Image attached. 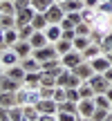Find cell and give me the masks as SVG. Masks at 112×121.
<instances>
[{
	"label": "cell",
	"instance_id": "obj_18",
	"mask_svg": "<svg viewBox=\"0 0 112 121\" xmlns=\"http://www.w3.org/2000/svg\"><path fill=\"white\" fill-rule=\"evenodd\" d=\"M96 18H99V11H96V9H90V7H83V9H81V20H83V22L94 25Z\"/></svg>",
	"mask_w": 112,
	"mask_h": 121
},
{
	"label": "cell",
	"instance_id": "obj_39",
	"mask_svg": "<svg viewBox=\"0 0 112 121\" xmlns=\"http://www.w3.org/2000/svg\"><path fill=\"white\" fill-rule=\"evenodd\" d=\"M65 96H67V101H81V94H78V87H65Z\"/></svg>",
	"mask_w": 112,
	"mask_h": 121
},
{
	"label": "cell",
	"instance_id": "obj_6",
	"mask_svg": "<svg viewBox=\"0 0 112 121\" xmlns=\"http://www.w3.org/2000/svg\"><path fill=\"white\" fill-rule=\"evenodd\" d=\"M18 63H20V58H18V54L13 52L11 47L2 49V54H0V65H2L4 69H7V67H13V65H18Z\"/></svg>",
	"mask_w": 112,
	"mask_h": 121
},
{
	"label": "cell",
	"instance_id": "obj_32",
	"mask_svg": "<svg viewBox=\"0 0 112 121\" xmlns=\"http://www.w3.org/2000/svg\"><path fill=\"white\" fill-rule=\"evenodd\" d=\"M11 27H16V16L0 13V29H11Z\"/></svg>",
	"mask_w": 112,
	"mask_h": 121
},
{
	"label": "cell",
	"instance_id": "obj_16",
	"mask_svg": "<svg viewBox=\"0 0 112 121\" xmlns=\"http://www.w3.org/2000/svg\"><path fill=\"white\" fill-rule=\"evenodd\" d=\"M4 74H7L9 78H13V81L22 83V81H25V74H27V72L22 69V65L18 63V65H13V67H7V69H4Z\"/></svg>",
	"mask_w": 112,
	"mask_h": 121
},
{
	"label": "cell",
	"instance_id": "obj_36",
	"mask_svg": "<svg viewBox=\"0 0 112 121\" xmlns=\"http://www.w3.org/2000/svg\"><path fill=\"white\" fill-rule=\"evenodd\" d=\"M74 31H76V36H90L92 34V25H87V22H78V25L74 27Z\"/></svg>",
	"mask_w": 112,
	"mask_h": 121
},
{
	"label": "cell",
	"instance_id": "obj_45",
	"mask_svg": "<svg viewBox=\"0 0 112 121\" xmlns=\"http://www.w3.org/2000/svg\"><path fill=\"white\" fill-rule=\"evenodd\" d=\"M65 18H67V20H72L74 27H76L78 22H83V20H81V11H69V13H65Z\"/></svg>",
	"mask_w": 112,
	"mask_h": 121
},
{
	"label": "cell",
	"instance_id": "obj_38",
	"mask_svg": "<svg viewBox=\"0 0 112 121\" xmlns=\"http://www.w3.org/2000/svg\"><path fill=\"white\" fill-rule=\"evenodd\" d=\"M40 85L43 87H56V78L45 74V72H40Z\"/></svg>",
	"mask_w": 112,
	"mask_h": 121
},
{
	"label": "cell",
	"instance_id": "obj_61",
	"mask_svg": "<svg viewBox=\"0 0 112 121\" xmlns=\"http://www.w3.org/2000/svg\"><path fill=\"white\" fill-rule=\"evenodd\" d=\"M110 4H112V0H110Z\"/></svg>",
	"mask_w": 112,
	"mask_h": 121
},
{
	"label": "cell",
	"instance_id": "obj_25",
	"mask_svg": "<svg viewBox=\"0 0 112 121\" xmlns=\"http://www.w3.org/2000/svg\"><path fill=\"white\" fill-rule=\"evenodd\" d=\"M58 112H69V114H78V103H76V101H67V99H65L63 103H58Z\"/></svg>",
	"mask_w": 112,
	"mask_h": 121
},
{
	"label": "cell",
	"instance_id": "obj_29",
	"mask_svg": "<svg viewBox=\"0 0 112 121\" xmlns=\"http://www.w3.org/2000/svg\"><path fill=\"white\" fill-rule=\"evenodd\" d=\"M90 43H92V40H90V36H76V38L72 40V47L76 49V52H83V49H85Z\"/></svg>",
	"mask_w": 112,
	"mask_h": 121
},
{
	"label": "cell",
	"instance_id": "obj_28",
	"mask_svg": "<svg viewBox=\"0 0 112 121\" xmlns=\"http://www.w3.org/2000/svg\"><path fill=\"white\" fill-rule=\"evenodd\" d=\"M78 94H81V99H94L96 92L92 90V85H90L87 81H83L81 85H78Z\"/></svg>",
	"mask_w": 112,
	"mask_h": 121
},
{
	"label": "cell",
	"instance_id": "obj_60",
	"mask_svg": "<svg viewBox=\"0 0 112 121\" xmlns=\"http://www.w3.org/2000/svg\"><path fill=\"white\" fill-rule=\"evenodd\" d=\"M22 121H27V119H22Z\"/></svg>",
	"mask_w": 112,
	"mask_h": 121
},
{
	"label": "cell",
	"instance_id": "obj_53",
	"mask_svg": "<svg viewBox=\"0 0 112 121\" xmlns=\"http://www.w3.org/2000/svg\"><path fill=\"white\" fill-rule=\"evenodd\" d=\"M105 96H108V99H110V103H112V85L108 87V92H105Z\"/></svg>",
	"mask_w": 112,
	"mask_h": 121
},
{
	"label": "cell",
	"instance_id": "obj_19",
	"mask_svg": "<svg viewBox=\"0 0 112 121\" xmlns=\"http://www.w3.org/2000/svg\"><path fill=\"white\" fill-rule=\"evenodd\" d=\"M81 54H83V58H85V60H92V58H96L99 54H103V52H101V45H96V43H90V45H87V47L83 49Z\"/></svg>",
	"mask_w": 112,
	"mask_h": 121
},
{
	"label": "cell",
	"instance_id": "obj_20",
	"mask_svg": "<svg viewBox=\"0 0 112 121\" xmlns=\"http://www.w3.org/2000/svg\"><path fill=\"white\" fill-rule=\"evenodd\" d=\"M22 85L25 87H40V72H27Z\"/></svg>",
	"mask_w": 112,
	"mask_h": 121
},
{
	"label": "cell",
	"instance_id": "obj_54",
	"mask_svg": "<svg viewBox=\"0 0 112 121\" xmlns=\"http://www.w3.org/2000/svg\"><path fill=\"white\" fill-rule=\"evenodd\" d=\"M78 121H94L92 117H78Z\"/></svg>",
	"mask_w": 112,
	"mask_h": 121
},
{
	"label": "cell",
	"instance_id": "obj_41",
	"mask_svg": "<svg viewBox=\"0 0 112 121\" xmlns=\"http://www.w3.org/2000/svg\"><path fill=\"white\" fill-rule=\"evenodd\" d=\"M96 11L103 13V16H112V4H110V0H105V2H99Z\"/></svg>",
	"mask_w": 112,
	"mask_h": 121
},
{
	"label": "cell",
	"instance_id": "obj_31",
	"mask_svg": "<svg viewBox=\"0 0 112 121\" xmlns=\"http://www.w3.org/2000/svg\"><path fill=\"white\" fill-rule=\"evenodd\" d=\"M25 114H22V105H11L9 108V121H22Z\"/></svg>",
	"mask_w": 112,
	"mask_h": 121
},
{
	"label": "cell",
	"instance_id": "obj_48",
	"mask_svg": "<svg viewBox=\"0 0 112 121\" xmlns=\"http://www.w3.org/2000/svg\"><path fill=\"white\" fill-rule=\"evenodd\" d=\"M60 38H65V40H74V38H76V31H74V29H63V36H60Z\"/></svg>",
	"mask_w": 112,
	"mask_h": 121
},
{
	"label": "cell",
	"instance_id": "obj_56",
	"mask_svg": "<svg viewBox=\"0 0 112 121\" xmlns=\"http://www.w3.org/2000/svg\"><path fill=\"white\" fill-rule=\"evenodd\" d=\"M103 121H112V112H110V114H108V117H105Z\"/></svg>",
	"mask_w": 112,
	"mask_h": 121
},
{
	"label": "cell",
	"instance_id": "obj_49",
	"mask_svg": "<svg viewBox=\"0 0 112 121\" xmlns=\"http://www.w3.org/2000/svg\"><path fill=\"white\" fill-rule=\"evenodd\" d=\"M83 4L90 7V9H96V7H99V0H83Z\"/></svg>",
	"mask_w": 112,
	"mask_h": 121
},
{
	"label": "cell",
	"instance_id": "obj_13",
	"mask_svg": "<svg viewBox=\"0 0 112 121\" xmlns=\"http://www.w3.org/2000/svg\"><path fill=\"white\" fill-rule=\"evenodd\" d=\"M90 65H92V69H94V72L103 74V72H105V69L110 67L112 63L108 60V56H105V54H99V56H96V58H92V60H90Z\"/></svg>",
	"mask_w": 112,
	"mask_h": 121
},
{
	"label": "cell",
	"instance_id": "obj_47",
	"mask_svg": "<svg viewBox=\"0 0 112 121\" xmlns=\"http://www.w3.org/2000/svg\"><path fill=\"white\" fill-rule=\"evenodd\" d=\"M31 4V0H13V7H16V11H20V9H27Z\"/></svg>",
	"mask_w": 112,
	"mask_h": 121
},
{
	"label": "cell",
	"instance_id": "obj_3",
	"mask_svg": "<svg viewBox=\"0 0 112 121\" xmlns=\"http://www.w3.org/2000/svg\"><path fill=\"white\" fill-rule=\"evenodd\" d=\"M87 83L92 85V90H94L96 94H105V92H108V87L112 85L108 78H105L103 74H99V72H94V74H92V76L87 78Z\"/></svg>",
	"mask_w": 112,
	"mask_h": 121
},
{
	"label": "cell",
	"instance_id": "obj_30",
	"mask_svg": "<svg viewBox=\"0 0 112 121\" xmlns=\"http://www.w3.org/2000/svg\"><path fill=\"white\" fill-rule=\"evenodd\" d=\"M0 13H4V16H16L13 0H2V2H0Z\"/></svg>",
	"mask_w": 112,
	"mask_h": 121
},
{
	"label": "cell",
	"instance_id": "obj_21",
	"mask_svg": "<svg viewBox=\"0 0 112 121\" xmlns=\"http://www.w3.org/2000/svg\"><path fill=\"white\" fill-rule=\"evenodd\" d=\"M0 105H2V108H11V105H18L16 92H0Z\"/></svg>",
	"mask_w": 112,
	"mask_h": 121
},
{
	"label": "cell",
	"instance_id": "obj_34",
	"mask_svg": "<svg viewBox=\"0 0 112 121\" xmlns=\"http://www.w3.org/2000/svg\"><path fill=\"white\" fill-rule=\"evenodd\" d=\"M52 4H54L52 0H31V7H34L36 11H43V13L47 11V9L52 7Z\"/></svg>",
	"mask_w": 112,
	"mask_h": 121
},
{
	"label": "cell",
	"instance_id": "obj_17",
	"mask_svg": "<svg viewBox=\"0 0 112 121\" xmlns=\"http://www.w3.org/2000/svg\"><path fill=\"white\" fill-rule=\"evenodd\" d=\"M60 7H63V11L65 13H69V11H81L85 4H83V0H63V2H58Z\"/></svg>",
	"mask_w": 112,
	"mask_h": 121
},
{
	"label": "cell",
	"instance_id": "obj_23",
	"mask_svg": "<svg viewBox=\"0 0 112 121\" xmlns=\"http://www.w3.org/2000/svg\"><path fill=\"white\" fill-rule=\"evenodd\" d=\"M20 65H22V69H25V72H40V63H38L34 56L22 58V60H20Z\"/></svg>",
	"mask_w": 112,
	"mask_h": 121
},
{
	"label": "cell",
	"instance_id": "obj_55",
	"mask_svg": "<svg viewBox=\"0 0 112 121\" xmlns=\"http://www.w3.org/2000/svg\"><path fill=\"white\" fill-rule=\"evenodd\" d=\"M105 56H108V60H110V63H112V52H108V54H105Z\"/></svg>",
	"mask_w": 112,
	"mask_h": 121
},
{
	"label": "cell",
	"instance_id": "obj_58",
	"mask_svg": "<svg viewBox=\"0 0 112 121\" xmlns=\"http://www.w3.org/2000/svg\"><path fill=\"white\" fill-rule=\"evenodd\" d=\"M52 2H63V0H52Z\"/></svg>",
	"mask_w": 112,
	"mask_h": 121
},
{
	"label": "cell",
	"instance_id": "obj_12",
	"mask_svg": "<svg viewBox=\"0 0 112 121\" xmlns=\"http://www.w3.org/2000/svg\"><path fill=\"white\" fill-rule=\"evenodd\" d=\"M74 74H76L78 78H81V81H87V78L92 76V74H94V69H92V65H90V60H83L81 65H76V67L72 69Z\"/></svg>",
	"mask_w": 112,
	"mask_h": 121
},
{
	"label": "cell",
	"instance_id": "obj_14",
	"mask_svg": "<svg viewBox=\"0 0 112 121\" xmlns=\"http://www.w3.org/2000/svg\"><path fill=\"white\" fill-rule=\"evenodd\" d=\"M45 36H47V40H49V43H56V40H60V36H63V27H60V25H47V27H45Z\"/></svg>",
	"mask_w": 112,
	"mask_h": 121
},
{
	"label": "cell",
	"instance_id": "obj_37",
	"mask_svg": "<svg viewBox=\"0 0 112 121\" xmlns=\"http://www.w3.org/2000/svg\"><path fill=\"white\" fill-rule=\"evenodd\" d=\"M101 52H103V54H108V52H112V31H110V34H105L103 36V40H101Z\"/></svg>",
	"mask_w": 112,
	"mask_h": 121
},
{
	"label": "cell",
	"instance_id": "obj_11",
	"mask_svg": "<svg viewBox=\"0 0 112 121\" xmlns=\"http://www.w3.org/2000/svg\"><path fill=\"white\" fill-rule=\"evenodd\" d=\"M20 87H22V83L9 78L7 74H2V76H0V92H18Z\"/></svg>",
	"mask_w": 112,
	"mask_h": 121
},
{
	"label": "cell",
	"instance_id": "obj_43",
	"mask_svg": "<svg viewBox=\"0 0 112 121\" xmlns=\"http://www.w3.org/2000/svg\"><path fill=\"white\" fill-rule=\"evenodd\" d=\"M65 99H67L65 96V87H54V101L56 103H63Z\"/></svg>",
	"mask_w": 112,
	"mask_h": 121
},
{
	"label": "cell",
	"instance_id": "obj_59",
	"mask_svg": "<svg viewBox=\"0 0 112 121\" xmlns=\"http://www.w3.org/2000/svg\"><path fill=\"white\" fill-rule=\"evenodd\" d=\"M110 112H112V108H110Z\"/></svg>",
	"mask_w": 112,
	"mask_h": 121
},
{
	"label": "cell",
	"instance_id": "obj_27",
	"mask_svg": "<svg viewBox=\"0 0 112 121\" xmlns=\"http://www.w3.org/2000/svg\"><path fill=\"white\" fill-rule=\"evenodd\" d=\"M22 114H25L27 121H38L40 119V112L36 110V105H22Z\"/></svg>",
	"mask_w": 112,
	"mask_h": 121
},
{
	"label": "cell",
	"instance_id": "obj_40",
	"mask_svg": "<svg viewBox=\"0 0 112 121\" xmlns=\"http://www.w3.org/2000/svg\"><path fill=\"white\" fill-rule=\"evenodd\" d=\"M81 83H83V81L76 76V74H74V72H69V74H67V81H65V87H78Z\"/></svg>",
	"mask_w": 112,
	"mask_h": 121
},
{
	"label": "cell",
	"instance_id": "obj_51",
	"mask_svg": "<svg viewBox=\"0 0 112 121\" xmlns=\"http://www.w3.org/2000/svg\"><path fill=\"white\" fill-rule=\"evenodd\" d=\"M0 49H7V45H4V29H0Z\"/></svg>",
	"mask_w": 112,
	"mask_h": 121
},
{
	"label": "cell",
	"instance_id": "obj_26",
	"mask_svg": "<svg viewBox=\"0 0 112 121\" xmlns=\"http://www.w3.org/2000/svg\"><path fill=\"white\" fill-rule=\"evenodd\" d=\"M54 47H56V52H58V56H63V54H67V52H72V40H65V38H60V40H56L54 43Z\"/></svg>",
	"mask_w": 112,
	"mask_h": 121
},
{
	"label": "cell",
	"instance_id": "obj_15",
	"mask_svg": "<svg viewBox=\"0 0 112 121\" xmlns=\"http://www.w3.org/2000/svg\"><path fill=\"white\" fill-rule=\"evenodd\" d=\"M11 49L18 54V58H20V60H22V58H27V56H31V52H34V49H31V45L27 43V40H18V43L13 45Z\"/></svg>",
	"mask_w": 112,
	"mask_h": 121
},
{
	"label": "cell",
	"instance_id": "obj_24",
	"mask_svg": "<svg viewBox=\"0 0 112 121\" xmlns=\"http://www.w3.org/2000/svg\"><path fill=\"white\" fill-rule=\"evenodd\" d=\"M18 40H20V38H18V27L4 29V45H7V47H13Z\"/></svg>",
	"mask_w": 112,
	"mask_h": 121
},
{
	"label": "cell",
	"instance_id": "obj_8",
	"mask_svg": "<svg viewBox=\"0 0 112 121\" xmlns=\"http://www.w3.org/2000/svg\"><path fill=\"white\" fill-rule=\"evenodd\" d=\"M36 110H38L40 114H56L58 112V103H56L54 99H40L38 103H36Z\"/></svg>",
	"mask_w": 112,
	"mask_h": 121
},
{
	"label": "cell",
	"instance_id": "obj_62",
	"mask_svg": "<svg viewBox=\"0 0 112 121\" xmlns=\"http://www.w3.org/2000/svg\"><path fill=\"white\" fill-rule=\"evenodd\" d=\"M0 2H2V0H0Z\"/></svg>",
	"mask_w": 112,
	"mask_h": 121
},
{
	"label": "cell",
	"instance_id": "obj_10",
	"mask_svg": "<svg viewBox=\"0 0 112 121\" xmlns=\"http://www.w3.org/2000/svg\"><path fill=\"white\" fill-rule=\"evenodd\" d=\"M27 43L31 45V49H40V47H45V45H49V40H47V36H45V31H38V29H36L34 34L29 36Z\"/></svg>",
	"mask_w": 112,
	"mask_h": 121
},
{
	"label": "cell",
	"instance_id": "obj_52",
	"mask_svg": "<svg viewBox=\"0 0 112 121\" xmlns=\"http://www.w3.org/2000/svg\"><path fill=\"white\" fill-rule=\"evenodd\" d=\"M103 76H105V78H108V81L112 83V65H110V67H108V69L103 72Z\"/></svg>",
	"mask_w": 112,
	"mask_h": 121
},
{
	"label": "cell",
	"instance_id": "obj_2",
	"mask_svg": "<svg viewBox=\"0 0 112 121\" xmlns=\"http://www.w3.org/2000/svg\"><path fill=\"white\" fill-rule=\"evenodd\" d=\"M31 56H34L36 60H38L40 65L45 63V60H54V58H60L58 56V52H56V47L52 43L49 45H45V47H40V49H34V52H31Z\"/></svg>",
	"mask_w": 112,
	"mask_h": 121
},
{
	"label": "cell",
	"instance_id": "obj_4",
	"mask_svg": "<svg viewBox=\"0 0 112 121\" xmlns=\"http://www.w3.org/2000/svg\"><path fill=\"white\" fill-rule=\"evenodd\" d=\"M83 60H85V58H83V54L76 52V49H72V52H67V54L60 56V65H63L65 69H74L76 65H81Z\"/></svg>",
	"mask_w": 112,
	"mask_h": 121
},
{
	"label": "cell",
	"instance_id": "obj_9",
	"mask_svg": "<svg viewBox=\"0 0 112 121\" xmlns=\"http://www.w3.org/2000/svg\"><path fill=\"white\" fill-rule=\"evenodd\" d=\"M96 110L94 99H81L78 101V117H92Z\"/></svg>",
	"mask_w": 112,
	"mask_h": 121
},
{
	"label": "cell",
	"instance_id": "obj_50",
	"mask_svg": "<svg viewBox=\"0 0 112 121\" xmlns=\"http://www.w3.org/2000/svg\"><path fill=\"white\" fill-rule=\"evenodd\" d=\"M38 121H56V114H40Z\"/></svg>",
	"mask_w": 112,
	"mask_h": 121
},
{
	"label": "cell",
	"instance_id": "obj_35",
	"mask_svg": "<svg viewBox=\"0 0 112 121\" xmlns=\"http://www.w3.org/2000/svg\"><path fill=\"white\" fill-rule=\"evenodd\" d=\"M34 27H31V25H22V27H18V38H20V40H29V36L31 34H34Z\"/></svg>",
	"mask_w": 112,
	"mask_h": 121
},
{
	"label": "cell",
	"instance_id": "obj_46",
	"mask_svg": "<svg viewBox=\"0 0 112 121\" xmlns=\"http://www.w3.org/2000/svg\"><path fill=\"white\" fill-rule=\"evenodd\" d=\"M40 90V99H54V87H38Z\"/></svg>",
	"mask_w": 112,
	"mask_h": 121
},
{
	"label": "cell",
	"instance_id": "obj_42",
	"mask_svg": "<svg viewBox=\"0 0 112 121\" xmlns=\"http://www.w3.org/2000/svg\"><path fill=\"white\" fill-rule=\"evenodd\" d=\"M56 121H78V114H69V112H56Z\"/></svg>",
	"mask_w": 112,
	"mask_h": 121
},
{
	"label": "cell",
	"instance_id": "obj_22",
	"mask_svg": "<svg viewBox=\"0 0 112 121\" xmlns=\"http://www.w3.org/2000/svg\"><path fill=\"white\" fill-rule=\"evenodd\" d=\"M29 25L34 27V29H38V31H43L45 27L49 25V22H47V18H45V13H43V11H36V16L31 18V22H29Z\"/></svg>",
	"mask_w": 112,
	"mask_h": 121
},
{
	"label": "cell",
	"instance_id": "obj_5",
	"mask_svg": "<svg viewBox=\"0 0 112 121\" xmlns=\"http://www.w3.org/2000/svg\"><path fill=\"white\" fill-rule=\"evenodd\" d=\"M45 18H47V22H49V25H58V22L65 18V11H63V7H60L58 2H54L52 7L45 11Z\"/></svg>",
	"mask_w": 112,
	"mask_h": 121
},
{
	"label": "cell",
	"instance_id": "obj_7",
	"mask_svg": "<svg viewBox=\"0 0 112 121\" xmlns=\"http://www.w3.org/2000/svg\"><path fill=\"white\" fill-rule=\"evenodd\" d=\"M36 16V9L31 7H27V9H20V11H16V27H22V25H29L31 22V18Z\"/></svg>",
	"mask_w": 112,
	"mask_h": 121
},
{
	"label": "cell",
	"instance_id": "obj_44",
	"mask_svg": "<svg viewBox=\"0 0 112 121\" xmlns=\"http://www.w3.org/2000/svg\"><path fill=\"white\" fill-rule=\"evenodd\" d=\"M108 114H110V110H103V108H96V110H94V114H92V119H94V121H103L105 117H108Z\"/></svg>",
	"mask_w": 112,
	"mask_h": 121
},
{
	"label": "cell",
	"instance_id": "obj_33",
	"mask_svg": "<svg viewBox=\"0 0 112 121\" xmlns=\"http://www.w3.org/2000/svg\"><path fill=\"white\" fill-rule=\"evenodd\" d=\"M94 103H96V108H103V110H110L112 108L110 99L105 94H94Z\"/></svg>",
	"mask_w": 112,
	"mask_h": 121
},
{
	"label": "cell",
	"instance_id": "obj_57",
	"mask_svg": "<svg viewBox=\"0 0 112 121\" xmlns=\"http://www.w3.org/2000/svg\"><path fill=\"white\" fill-rule=\"evenodd\" d=\"M2 74H4V67H2V65H0V76H2Z\"/></svg>",
	"mask_w": 112,
	"mask_h": 121
},
{
	"label": "cell",
	"instance_id": "obj_1",
	"mask_svg": "<svg viewBox=\"0 0 112 121\" xmlns=\"http://www.w3.org/2000/svg\"><path fill=\"white\" fill-rule=\"evenodd\" d=\"M16 99H18V105H36L40 101V90L38 87H25L22 85L16 92Z\"/></svg>",
	"mask_w": 112,
	"mask_h": 121
}]
</instances>
